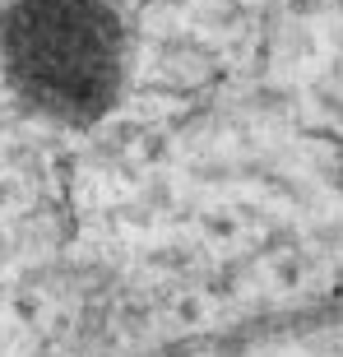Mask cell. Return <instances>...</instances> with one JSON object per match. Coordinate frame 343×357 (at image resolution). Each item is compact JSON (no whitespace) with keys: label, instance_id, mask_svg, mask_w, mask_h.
I'll use <instances>...</instances> for the list:
<instances>
[{"label":"cell","instance_id":"cell-1","mask_svg":"<svg viewBox=\"0 0 343 357\" xmlns=\"http://www.w3.org/2000/svg\"><path fill=\"white\" fill-rule=\"evenodd\" d=\"M5 56L19 89L66 121L98 116L121 79V33L102 0H19Z\"/></svg>","mask_w":343,"mask_h":357}]
</instances>
